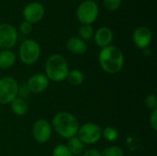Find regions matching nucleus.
Returning <instances> with one entry per match:
<instances>
[{
  "label": "nucleus",
  "instance_id": "2",
  "mask_svg": "<svg viewBox=\"0 0 157 156\" xmlns=\"http://www.w3.org/2000/svg\"><path fill=\"white\" fill-rule=\"evenodd\" d=\"M79 126L77 118L67 111H61L52 119V127L54 131L63 139L68 140L76 136Z\"/></svg>",
  "mask_w": 157,
  "mask_h": 156
},
{
  "label": "nucleus",
  "instance_id": "8",
  "mask_svg": "<svg viewBox=\"0 0 157 156\" xmlns=\"http://www.w3.org/2000/svg\"><path fill=\"white\" fill-rule=\"evenodd\" d=\"M18 34L16 28L8 23L0 24V49L10 50L17 42Z\"/></svg>",
  "mask_w": 157,
  "mask_h": 156
},
{
  "label": "nucleus",
  "instance_id": "13",
  "mask_svg": "<svg viewBox=\"0 0 157 156\" xmlns=\"http://www.w3.org/2000/svg\"><path fill=\"white\" fill-rule=\"evenodd\" d=\"M94 40L96 44L101 49L109 46L113 40V32L108 27H101L94 32Z\"/></svg>",
  "mask_w": 157,
  "mask_h": 156
},
{
  "label": "nucleus",
  "instance_id": "24",
  "mask_svg": "<svg viewBox=\"0 0 157 156\" xmlns=\"http://www.w3.org/2000/svg\"><path fill=\"white\" fill-rule=\"evenodd\" d=\"M145 105L150 109H156L157 108V99L155 94H150L145 98Z\"/></svg>",
  "mask_w": 157,
  "mask_h": 156
},
{
  "label": "nucleus",
  "instance_id": "23",
  "mask_svg": "<svg viewBox=\"0 0 157 156\" xmlns=\"http://www.w3.org/2000/svg\"><path fill=\"white\" fill-rule=\"evenodd\" d=\"M52 156H73L69 149L64 144H58L52 150Z\"/></svg>",
  "mask_w": 157,
  "mask_h": 156
},
{
  "label": "nucleus",
  "instance_id": "21",
  "mask_svg": "<svg viewBox=\"0 0 157 156\" xmlns=\"http://www.w3.org/2000/svg\"><path fill=\"white\" fill-rule=\"evenodd\" d=\"M101 156H124V150L117 145L109 146L102 151Z\"/></svg>",
  "mask_w": 157,
  "mask_h": 156
},
{
  "label": "nucleus",
  "instance_id": "10",
  "mask_svg": "<svg viewBox=\"0 0 157 156\" xmlns=\"http://www.w3.org/2000/svg\"><path fill=\"white\" fill-rule=\"evenodd\" d=\"M45 14V8L40 2L29 3L23 9V17L25 21L30 24L37 23L42 19Z\"/></svg>",
  "mask_w": 157,
  "mask_h": 156
},
{
  "label": "nucleus",
  "instance_id": "16",
  "mask_svg": "<svg viewBox=\"0 0 157 156\" xmlns=\"http://www.w3.org/2000/svg\"><path fill=\"white\" fill-rule=\"evenodd\" d=\"M11 109L17 116H24L29 111V106L26 100L22 97H16L11 102Z\"/></svg>",
  "mask_w": 157,
  "mask_h": 156
},
{
  "label": "nucleus",
  "instance_id": "12",
  "mask_svg": "<svg viewBox=\"0 0 157 156\" xmlns=\"http://www.w3.org/2000/svg\"><path fill=\"white\" fill-rule=\"evenodd\" d=\"M50 84V80L44 74L38 73L31 75L27 83V87L29 88V92L39 94L45 91Z\"/></svg>",
  "mask_w": 157,
  "mask_h": 156
},
{
  "label": "nucleus",
  "instance_id": "7",
  "mask_svg": "<svg viewBox=\"0 0 157 156\" xmlns=\"http://www.w3.org/2000/svg\"><path fill=\"white\" fill-rule=\"evenodd\" d=\"M18 94V85L16 79L10 76L0 78V104H10Z\"/></svg>",
  "mask_w": 157,
  "mask_h": 156
},
{
  "label": "nucleus",
  "instance_id": "22",
  "mask_svg": "<svg viewBox=\"0 0 157 156\" xmlns=\"http://www.w3.org/2000/svg\"><path fill=\"white\" fill-rule=\"evenodd\" d=\"M121 2L122 0H103V6L108 11L114 12L121 7Z\"/></svg>",
  "mask_w": 157,
  "mask_h": 156
},
{
  "label": "nucleus",
  "instance_id": "26",
  "mask_svg": "<svg viewBox=\"0 0 157 156\" xmlns=\"http://www.w3.org/2000/svg\"><path fill=\"white\" fill-rule=\"evenodd\" d=\"M150 125L154 131H157V108L154 109L150 115Z\"/></svg>",
  "mask_w": 157,
  "mask_h": 156
},
{
  "label": "nucleus",
  "instance_id": "5",
  "mask_svg": "<svg viewBox=\"0 0 157 156\" xmlns=\"http://www.w3.org/2000/svg\"><path fill=\"white\" fill-rule=\"evenodd\" d=\"M19 58L27 65H31L38 62L40 57V47L33 40H25L19 46Z\"/></svg>",
  "mask_w": 157,
  "mask_h": 156
},
{
  "label": "nucleus",
  "instance_id": "9",
  "mask_svg": "<svg viewBox=\"0 0 157 156\" xmlns=\"http://www.w3.org/2000/svg\"><path fill=\"white\" fill-rule=\"evenodd\" d=\"M32 134L37 143H45L52 136V125L46 120L40 119L35 121L32 127Z\"/></svg>",
  "mask_w": 157,
  "mask_h": 156
},
{
  "label": "nucleus",
  "instance_id": "3",
  "mask_svg": "<svg viewBox=\"0 0 157 156\" xmlns=\"http://www.w3.org/2000/svg\"><path fill=\"white\" fill-rule=\"evenodd\" d=\"M69 73L67 61L61 54H52L45 63V75L51 81L59 83L66 80Z\"/></svg>",
  "mask_w": 157,
  "mask_h": 156
},
{
  "label": "nucleus",
  "instance_id": "17",
  "mask_svg": "<svg viewBox=\"0 0 157 156\" xmlns=\"http://www.w3.org/2000/svg\"><path fill=\"white\" fill-rule=\"evenodd\" d=\"M84 143L76 137H72L70 139H68L67 142V148L69 149V151L71 152V154L74 155H81L84 152Z\"/></svg>",
  "mask_w": 157,
  "mask_h": 156
},
{
  "label": "nucleus",
  "instance_id": "25",
  "mask_svg": "<svg viewBox=\"0 0 157 156\" xmlns=\"http://www.w3.org/2000/svg\"><path fill=\"white\" fill-rule=\"evenodd\" d=\"M19 30L24 35L29 34L32 31V24H30L29 22H27V21L24 20L19 26Z\"/></svg>",
  "mask_w": 157,
  "mask_h": 156
},
{
  "label": "nucleus",
  "instance_id": "27",
  "mask_svg": "<svg viewBox=\"0 0 157 156\" xmlns=\"http://www.w3.org/2000/svg\"><path fill=\"white\" fill-rule=\"evenodd\" d=\"M82 156H101V154L96 149H89L86 151Z\"/></svg>",
  "mask_w": 157,
  "mask_h": 156
},
{
  "label": "nucleus",
  "instance_id": "18",
  "mask_svg": "<svg viewBox=\"0 0 157 156\" xmlns=\"http://www.w3.org/2000/svg\"><path fill=\"white\" fill-rule=\"evenodd\" d=\"M84 79H85L84 74L80 70H77V69L69 71L67 77H66V80L68 81V83L74 86L82 85L84 82Z\"/></svg>",
  "mask_w": 157,
  "mask_h": 156
},
{
  "label": "nucleus",
  "instance_id": "20",
  "mask_svg": "<svg viewBox=\"0 0 157 156\" xmlns=\"http://www.w3.org/2000/svg\"><path fill=\"white\" fill-rule=\"evenodd\" d=\"M79 38L83 40H88L94 36V29L91 25H82L78 30Z\"/></svg>",
  "mask_w": 157,
  "mask_h": 156
},
{
  "label": "nucleus",
  "instance_id": "1",
  "mask_svg": "<svg viewBox=\"0 0 157 156\" xmlns=\"http://www.w3.org/2000/svg\"><path fill=\"white\" fill-rule=\"evenodd\" d=\"M98 61L101 68L106 73L114 74L122 69L124 65V55L119 47L109 45L100 50Z\"/></svg>",
  "mask_w": 157,
  "mask_h": 156
},
{
  "label": "nucleus",
  "instance_id": "15",
  "mask_svg": "<svg viewBox=\"0 0 157 156\" xmlns=\"http://www.w3.org/2000/svg\"><path fill=\"white\" fill-rule=\"evenodd\" d=\"M17 61V56L11 50L0 51V69H8L12 67Z\"/></svg>",
  "mask_w": 157,
  "mask_h": 156
},
{
  "label": "nucleus",
  "instance_id": "4",
  "mask_svg": "<svg viewBox=\"0 0 157 156\" xmlns=\"http://www.w3.org/2000/svg\"><path fill=\"white\" fill-rule=\"evenodd\" d=\"M99 8L94 0H84L76 10V17L82 25H91L98 17Z\"/></svg>",
  "mask_w": 157,
  "mask_h": 156
},
{
  "label": "nucleus",
  "instance_id": "11",
  "mask_svg": "<svg viewBox=\"0 0 157 156\" xmlns=\"http://www.w3.org/2000/svg\"><path fill=\"white\" fill-rule=\"evenodd\" d=\"M132 40H133L135 46L141 50L149 48V46L153 40L152 30L148 27H144V26L138 27L133 32Z\"/></svg>",
  "mask_w": 157,
  "mask_h": 156
},
{
  "label": "nucleus",
  "instance_id": "6",
  "mask_svg": "<svg viewBox=\"0 0 157 156\" xmlns=\"http://www.w3.org/2000/svg\"><path fill=\"white\" fill-rule=\"evenodd\" d=\"M102 130L101 128L93 122H86L81 126H79L76 137L84 143L87 145L95 144L99 142Z\"/></svg>",
  "mask_w": 157,
  "mask_h": 156
},
{
  "label": "nucleus",
  "instance_id": "19",
  "mask_svg": "<svg viewBox=\"0 0 157 156\" xmlns=\"http://www.w3.org/2000/svg\"><path fill=\"white\" fill-rule=\"evenodd\" d=\"M101 135L108 142H114V141H116L119 138V131L114 127H110L109 126V127H106L102 131Z\"/></svg>",
  "mask_w": 157,
  "mask_h": 156
},
{
  "label": "nucleus",
  "instance_id": "14",
  "mask_svg": "<svg viewBox=\"0 0 157 156\" xmlns=\"http://www.w3.org/2000/svg\"><path fill=\"white\" fill-rule=\"evenodd\" d=\"M66 48L71 53L76 54V55H81V54H84L86 52L87 44L86 43L85 40H83L80 38L72 37L67 40Z\"/></svg>",
  "mask_w": 157,
  "mask_h": 156
}]
</instances>
